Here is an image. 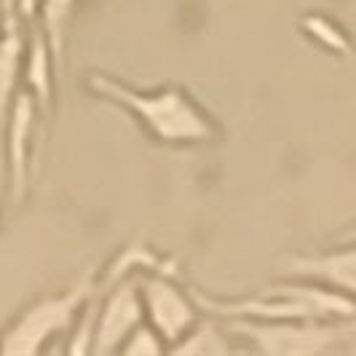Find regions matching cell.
Instances as JSON below:
<instances>
[{
	"mask_svg": "<svg viewBox=\"0 0 356 356\" xmlns=\"http://www.w3.org/2000/svg\"><path fill=\"white\" fill-rule=\"evenodd\" d=\"M86 89L102 102L126 110L161 145H207L220 137L209 113L182 86L134 89L113 75L89 72Z\"/></svg>",
	"mask_w": 356,
	"mask_h": 356,
	"instance_id": "cell-1",
	"label": "cell"
},
{
	"mask_svg": "<svg viewBox=\"0 0 356 356\" xmlns=\"http://www.w3.org/2000/svg\"><path fill=\"white\" fill-rule=\"evenodd\" d=\"M196 303L225 319H263V321H338L356 319V300L351 295L314 279L282 282L268 286L260 295L241 300H212L196 292Z\"/></svg>",
	"mask_w": 356,
	"mask_h": 356,
	"instance_id": "cell-2",
	"label": "cell"
},
{
	"mask_svg": "<svg viewBox=\"0 0 356 356\" xmlns=\"http://www.w3.org/2000/svg\"><path fill=\"white\" fill-rule=\"evenodd\" d=\"M94 292H97V270L89 268L86 276L78 279L67 292L49 295L30 303L0 335V354L33 356L43 351L49 340L67 332L78 321L81 311L94 298Z\"/></svg>",
	"mask_w": 356,
	"mask_h": 356,
	"instance_id": "cell-3",
	"label": "cell"
},
{
	"mask_svg": "<svg viewBox=\"0 0 356 356\" xmlns=\"http://www.w3.org/2000/svg\"><path fill=\"white\" fill-rule=\"evenodd\" d=\"M231 330L266 356H314L340 340L356 338V324L338 321H263L233 319Z\"/></svg>",
	"mask_w": 356,
	"mask_h": 356,
	"instance_id": "cell-4",
	"label": "cell"
},
{
	"mask_svg": "<svg viewBox=\"0 0 356 356\" xmlns=\"http://www.w3.org/2000/svg\"><path fill=\"white\" fill-rule=\"evenodd\" d=\"M140 295H143L145 305V321L166 343V351L172 346H177L201 319L196 300H191V295L179 289L172 268L143 270L140 273Z\"/></svg>",
	"mask_w": 356,
	"mask_h": 356,
	"instance_id": "cell-5",
	"label": "cell"
},
{
	"mask_svg": "<svg viewBox=\"0 0 356 356\" xmlns=\"http://www.w3.org/2000/svg\"><path fill=\"white\" fill-rule=\"evenodd\" d=\"M105 300L97 308L94 343L91 354H113L121 351L126 338L145 321V305L140 295V279L129 273L115 284L105 286Z\"/></svg>",
	"mask_w": 356,
	"mask_h": 356,
	"instance_id": "cell-6",
	"label": "cell"
},
{
	"mask_svg": "<svg viewBox=\"0 0 356 356\" xmlns=\"http://www.w3.org/2000/svg\"><path fill=\"white\" fill-rule=\"evenodd\" d=\"M40 113L35 94L19 89L6 115V159H8V191L11 201L22 204L27 196V175H30V147H33V129Z\"/></svg>",
	"mask_w": 356,
	"mask_h": 356,
	"instance_id": "cell-7",
	"label": "cell"
},
{
	"mask_svg": "<svg viewBox=\"0 0 356 356\" xmlns=\"http://www.w3.org/2000/svg\"><path fill=\"white\" fill-rule=\"evenodd\" d=\"M0 19H3V27H0V129H3L14 94L19 91V75L24 70V59H27L19 0H0Z\"/></svg>",
	"mask_w": 356,
	"mask_h": 356,
	"instance_id": "cell-8",
	"label": "cell"
},
{
	"mask_svg": "<svg viewBox=\"0 0 356 356\" xmlns=\"http://www.w3.org/2000/svg\"><path fill=\"white\" fill-rule=\"evenodd\" d=\"M289 273L298 279H314V282H321L327 286H335L356 300V241L348 250L292 257Z\"/></svg>",
	"mask_w": 356,
	"mask_h": 356,
	"instance_id": "cell-9",
	"label": "cell"
},
{
	"mask_svg": "<svg viewBox=\"0 0 356 356\" xmlns=\"http://www.w3.org/2000/svg\"><path fill=\"white\" fill-rule=\"evenodd\" d=\"M54 72L56 67H54V56L46 43V35H43V30L33 27L30 43H27V59H24V78H27V89L35 94L43 115H51Z\"/></svg>",
	"mask_w": 356,
	"mask_h": 356,
	"instance_id": "cell-10",
	"label": "cell"
},
{
	"mask_svg": "<svg viewBox=\"0 0 356 356\" xmlns=\"http://www.w3.org/2000/svg\"><path fill=\"white\" fill-rule=\"evenodd\" d=\"M78 0H40V30L51 49L56 72L65 70V51H67V30H70L72 14Z\"/></svg>",
	"mask_w": 356,
	"mask_h": 356,
	"instance_id": "cell-11",
	"label": "cell"
},
{
	"mask_svg": "<svg viewBox=\"0 0 356 356\" xmlns=\"http://www.w3.org/2000/svg\"><path fill=\"white\" fill-rule=\"evenodd\" d=\"M169 351H175V354H193V356H220V354H231V343L217 330V324L198 319L196 327L179 340L177 346H172Z\"/></svg>",
	"mask_w": 356,
	"mask_h": 356,
	"instance_id": "cell-12",
	"label": "cell"
},
{
	"mask_svg": "<svg viewBox=\"0 0 356 356\" xmlns=\"http://www.w3.org/2000/svg\"><path fill=\"white\" fill-rule=\"evenodd\" d=\"M300 27H303L305 35L314 38L327 51L340 54V56H351L354 54V46H351L348 35L340 30L332 19L321 17V14H308V17H303Z\"/></svg>",
	"mask_w": 356,
	"mask_h": 356,
	"instance_id": "cell-13",
	"label": "cell"
},
{
	"mask_svg": "<svg viewBox=\"0 0 356 356\" xmlns=\"http://www.w3.org/2000/svg\"><path fill=\"white\" fill-rule=\"evenodd\" d=\"M163 351H166V343L159 338V332L147 321H143L121 346V354L126 356H156L163 354Z\"/></svg>",
	"mask_w": 356,
	"mask_h": 356,
	"instance_id": "cell-14",
	"label": "cell"
},
{
	"mask_svg": "<svg viewBox=\"0 0 356 356\" xmlns=\"http://www.w3.org/2000/svg\"><path fill=\"white\" fill-rule=\"evenodd\" d=\"M338 241H340V244H354V241H356V225H351L346 233H340Z\"/></svg>",
	"mask_w": 356,
	"mask_h": 356,
	"instance_id": "cell-15",
	"label": "cell"
},
{
	"mask_svg": "<svg viewBox=\"0 0 356 356\" xmlns=\"http://www.w3.org/2000/svg\"><path fill=\"white\" fill-rule=\"evenodd\" d=\"M351 351H356V343H351Z\"/></svg>",
	"mask_w": 356,
	"mask_h": 356,
	"instance_id": "cell-16",
	"label": "cell"
},
{
	"mask_svg": "<svg viewBox=\"0 0 356 356\" xmlns=\"http://www.w3.org/2000/svg\"><path fill=\"white\" fill-rule=\"evenodd\" d=\"M0 27H3V19H0Z\"/></svg>",
	"mask_w": 356,
	"mask_h": 356,
	"instance_id": "cell-17",
	"label": "cell"
}]
</instances>
